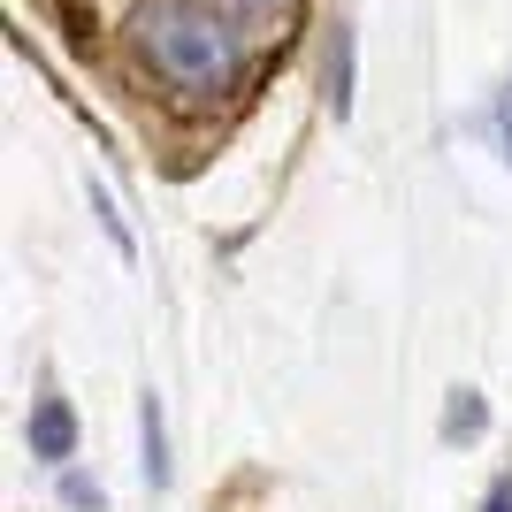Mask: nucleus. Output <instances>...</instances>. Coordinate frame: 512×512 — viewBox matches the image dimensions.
I'll list each match as a JSON object with an SVG mask.
<instances>
[{
  "label": "nucleus",
  "mask_w": 512,
  "mask_h": 512,
  "mask_svg": "<svg viewBox=\"0 0 512 512\" xmlns=\"http://www.w3.org/2000/svg\"><path fill=\"white\" fill-rule=\"evenodd\" d=\"M123 39L176 100L214 107V100H230L237 77H245V31L230 16L199 8V0H138Z\"/></svg>",
  "instance_id": "nucleus-1"
},
{
  "label": "nucleus",
  "mask_w": 512,
  "mask_h": 512,
  "mask_svg": "<svg viewBox=\"0 0 512 512\" xmlns=\"http://www.w3.org/2000/svg\"><path fill=\"white\" fill-rule=\"evenodd\" d=\"M23 444H31V459H39V467H69V459H77V413H69L62 390H39V398H31Z\"/></svg>",
  "instance_id": "nucleus-2"
},
{
  "label": "nucleus",
  "mask_w": 512,
  "mask_h": 512,
  "mask_svg": "<svg viewBox=\"0 0 512 512\" xmlns=\"http://www.w3.org/2000/svg\"><path fill=\"white\" fill-rule=\"evenodd\" d=\"M360 39H352V23H337L329 39H321V107L337 115V123H352V100H360Z\"/></svg>",
  "instance_id": "nucleus-3"
},
{
  "label": "nucleus",
  "mask_w": 512,
  "mask_h": 512,
  "mask_svg": "<svg viewBox=\"0 0 512 512\" xmlns=\"http://www.w3.org/2000/svg\"><path fill=\"white\" fill-rule=\"evenodd\" d=\"M138 474H146V490H169V406H161V390L138 398Z\"/></svg>",
  "instance_id": "nucleus-4"
},
{
  "label": "nucleus",
  "mask_w": 512,
  "mask_h": 512,
  "mask_svg": "<svg viewBox=\"0 0 512 512\" xmlns=\"http://www.w3.org/2000/svg\"><path fill=\"white\" fill-rule=\"evenodd\" d=\"M436 428H444V444H482V436H490V398H482L474 383H459L444 398V421Z\"/></svg>",
  "instance_id": "nucleus-5"
},
{
  "label": "nucleus",
  "mask_w": 512,
  "mask_h": 512,
  "mask_svg": "<svg viewBox=\"0 0 512 512\" xmlns=\"http://www.w3.org/2000/svg\"><path fill=\"white\" fill-rule=\"evenodd\" d=\"M62 505H69V512H100V505H107V490H100V482H92V474L62 467Z\"/></svg>",
  "instance_id": "nucleus-6"
},
{
  "label": "nucleus",
  "mask_w": 512,
  "mask_h": 512,
  "mask_svg": "<svg viewBox=\"0 0 512 512\" xmlns=\"http://www.w3.org/2000/svg\"><path fill=\"white\" fill-rule=\"evenodd\" d=\"M490 130H497V161L512 169V85L497 92V107H490Z\"/></svg>",
  "instance_id": "nucleus-7"
},
{
  "label": "nucleus",
  "mask_w": 512,
  "mask_h": 512,
  "mask_svg": "<svg viewBox=\"0 0 512 512\" xmlns=\"http://www.w3.org/2000/svg\"><path fill=\"white\" fill-rule=\"evenodd\" d=\"M92 214H100V230H107V237H115V253H123V260H130V253H138V245H130V230H123V214L107 207V192H92Z\"/></svg>",
  "instance_id": "nucleus-8"
},
{
  "label": "nucleus",
  "mask_w": 512,
  "mask_h": 512,
  "mask_svg": "<svg viewBox=\"0 0 512 512\" xmlns=\"http://www.w3.org/2000/svg\"><path fill=\"white\" fill-rule=\"evenodd\" d=\"M474 512H512V467H505V474H497L490 490H482V505H474Z\"/></svg>",
  "instance_id": "nucleus-9"
},
{
  "label": "nucleus",
  "mask_w": 512,
  "mask_h": 512,
  "mask_svg": "<svg viewBox=\"0 0 512 512\" xmlns=\"http://www.w3.org/2000/svg\"><path fill=\"white\" fill-rule=\"evenodd\" d=\"M245 8H283V0H245Z\"/></svg>",
  "instance_id": "nucleus-10"
}]
</instances>
